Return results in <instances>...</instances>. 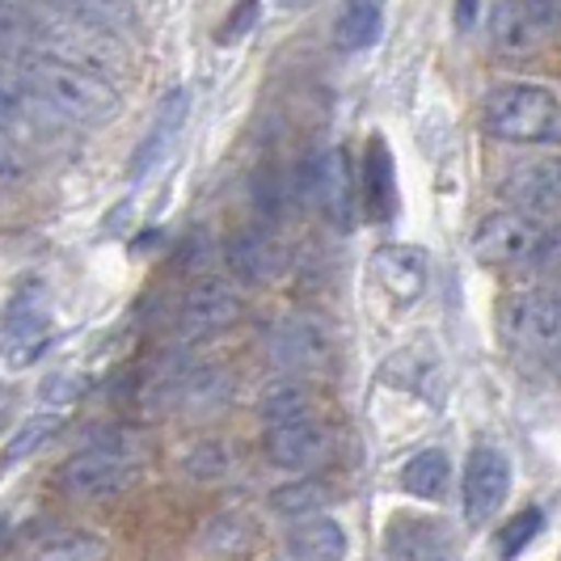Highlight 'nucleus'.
Instances as JSON below:
<instances>
[{"label": "nucleus", "instance_id": "obj_1", "mask_svg": "<svg viewBox=\"0 0 561 561\" xmlns=\"http://www.w3.org/2000/svg\"><path fill=\"white\" fill-rule=\"evenodd\" d=\"M22 77L34 84V93L51 106L59 123H81V127H106L111 118H118L123 98L111 84V77L77 68L68 59L56 56H30L22 64Z\"/></svg>", "mask_w": 561, "mask_h": 561}, {"label": "nucleus", "instance_id": "obj_2", "mask_svg": "<svg viewBox=\"0 0 561 561\" xmlns=\"http://www.w3.org/2000/svg\"><path fill=\"white\" fill-rule=\"evenodd\" d=\"M481 127L503 144L561 148V98L545 84H499L481 102Z\"/></svg>", "mask_w": 561, "mask_h": 561}, {"label": "nucleus", "instance_id": "obj_3", "mask_svg": "<svg viewBox=\"0 0 561 561\" xmlns=\"http://www.w3.org/2000/svg\"><path fill=\"white\" fill-rule=\"evenodd\" d=\"M140 465H144V448L136 435L127 431H111L102 439H93L89 448H81L68 469H64V490L72 499H114L123 494L131 481L140 478Z\"/></svg>", "mask_w": 561, "mask_h": 561}, {"label": "nucleus", "instance_id": "obj_4", "mask_svg": "<svg viewBox=\"0 0 561 561\" xmlns=\"http://www.w3.org/2000/svg\"><path fill=\"white\" fill-rule=\"evenodd\" d=\"M503 337L533 359H558L561 355V296L553 291H515L499 309Z\"/></svg>", "mask_w": 561, "mask_h": 561}, {"label": "nucleus", "instance_id": "obj_5", "mask_svg": "<svg viewBox=\"0 0 561 561\" xmlns=\"http://www.w3.org/2000/svg\"><path fill=\"white\" fill-rule=\"evenodd\" d=\"M561 34V0H494L490 43L503 56H533Z\"/></svg>", "mask_w": 561, "mask_h": 561}, {"label": "nucleus", "instance_id": "obj_6", "mask_svg": "<svg viewBox=\"0 0 561 561\" xmlns=\"http://www.w3.org/2000/svg\"><path fill=\"white\" fill-rule=\"evenodd\" d=\"M540 237H545L540 220L515 207H503V211L481 216V225L473 228V257L481 266H528Z\"/></svg>", "mask_w": 561, "mask_h": 561}, {"label": "nucleus", "instance_id": "obj_7", "mask_svg": "<svg viewBox=\"0 0 561 561\" xmlns=\"http://www.w3.org/2000/svg\"><path fill=\"white\" fill-rule=\"evenodd\" d=\"M499 195L533 220H561V157L515 161L499 182Z\"/></svg>", "mask_w": 561, "mask_h": 561}, {"label": "nucleus", "instance_id": "obj_8", "mask_svg": "<svg viewBox=\"0 0 561 561\" xmlns=\"http://www.w3.org/2000/svg\"><path fill=\"white\" fill-rule=\"evenodd\" d=\"M47 334H51V296L43 279H26L0 312V346L18 355L13 364H22V355L47 346Z\"/></svg>", "mask_w": 561, "mask_h": 561}, {"label": "nucleus", "instance_id": "obj_9", "mask_svg": "<svg viewBox=\"0 0 561 561\" xmlns=\"http://www.w3.org/2000/svg\"><path fill=\"white\" fill-rule=\"evenodd\" d=\"M241 317V291L225 279H203L186 291L178 309V337L182 342H203V337L225 334Z\"/></svg>", "mask_w": 561, "mask_h": 561}, {"label": "nucleus", "instance_id": "obj_10", "mask_svg": "<svg viewBox=\"0 0 561 561\" xmlns=\"http://www.w3.org/2000/svg\"><path fill=\"white\" fill-rule=\"evenodd\" d=\"M511 494V465L494 444H478L465 460V519L485 524Z\"/></svg>", "mask_w": 561, "mask_h": 561}, {"label": "nucleus", "instance_id": "obj_11", "mask_svg": "<svg viewBox=\"0 0 561 561\" xmlns=\"http://www.w3.org/2000/svg\"><path fill=\"white\" fill-rule=\"evenodd\" d=\"M186 118H191V89H169L157 114H152V123H148V136L131 152V165H127L131 182H144L152 169L165 165L173 144L182 140V131H186Z\"/></svg>", "mask_w": 561, "mask_h": 561}, {"label": "nucleus", "instance_id": "obj_12", "mask_svg": "<svg viewBox=\"0 0 561 561\" xmlns=\"http://www.w3.org/2000/svg\"><path fill=\"white\" fill-rule=\"evenodd\" d=\"M262 451H266V460H271L275 469L305 473V469H312V465L330 451V431L317 422V414L271 422L266 435H262Z\"/></svg>", "mask_w": 561, "mask_h": 561}, {"label": "nucleus", "instance_id": "obj_13", "mask_svg": "<svg viewBox=\"0 0 561 561\" xmlns=\"http://www.w3.org/2000/svg\"><path fill=\"white\" fill-rule=\"evenodd\" d=\"M266 346L283 371H321L330 364V334L312 317H283L266 337Z\"/></svg>", "mask_w": 561, "mask_h": 561}, {"label": "nucleus", "instance_id": "obj_14", "mask_svg": "<svg viewBox=\"0 0 561 561\" xmlns=\"http://www.w3.org/2000/svg\"><path fill=\"white\" fill-rule=\"evenodd\" d=\"M228 271L237 275V283H250L262 287L283 271V250L279 241L266 232V228H241L232 241H228Z\"/></svg>", "mask_w": 561, "mask_h": 561}, {"label": "nucleus", "instance_id": "obj_15", "mask_svg": "<svg viewBox=\"0 0 561 561\" xmlns=\"http://www.w3.org/2000/svg\"><path fill=\"white\" fill-rule=\"evenodd\" d=\"M312 195L321 203L325 220L334 228H355V182H351V161L346 152L334 148L317 161V178H312Z\"/></svg>", "mask_w": 561, "mask_h": 561}, {"label": "nucleus", "instance_id": "obj_16", "mask_svg": "<svg viewBox=\"0 0 561 561\" xmlns=\"http://www.w3.org/2000/svg\"><path fill=\"white\" fill-rule=\"evenodd\" d=\"M371 275L385 283V291H393V300L401 305H414L426 287V253L414 245H380L371 257Z\"/></svg>", "mask_w": 561, "mask_h": 561}, {"label": "nucleus", "instance_id": "obj_17", "mask_svg": "<svg viewBox=\"0 0 561 561\" xmlns=\"http://www.w3.org/2000/svg\"><path fill=\"white\" fill-rule=\"evenodd\" d=\"M283 558L287 561H342L346 558V533L330 515H309L296 519V528L283 540Z\"/></svg>", "mask_w": 561, "mask_h": 561}, {"label": "nucleus", "instance_id": "obj_18", "mask_svg": "<svg viewBox=\"0 0 561 561\" xmlns=\"http://www.w3.org/2000/svg\"><path fill=\"white\" fill-rule=\"evenodd\" d=\"M253 519L245 511H220L211 515L195 536V558L203 561H228V558H241L245 549L253 545Z\"/></svg>", "mask_w": 561, "mask_h": 561}, {"label": "nucleus", "instance_id": "obj_19", "mask_svg": "<svg viewBox=\"0 0 561 561\" xmlns=\"http://www.w3.org/2000/svg\"><path fill=\"white\" fill-rule=\"evenodd\" d=\"M364 207L371 220H393L397 211V169H393V148L371 136L364 157Z\"/></svg>", "mask_w": 561, "mask_h": 561}, {"label": "nucleus", "instance_id": "obj_20", "mask_svg": "<svg viewBox=\"0 0 561 561\" xmlns=\"http://www.w3.org/2000/svg\"><path fill=\"white\" fill-rule=\"evenodd\" d=\"M385 34V0H346L334 22L337 51H367Z\"/></svg>", "mask_w": 561, "mask_h": 561}, {"label": "nucleus", "instance_id": "obj_21", "mask_svg": "<svg viewBox=\"0 0 561 561\" xmlns=\"http://www.w3.org/2000/svg\"><path fill=\"white\" fill-rule=\"evenodd\" d=\"M228 393H232V376L216 364L191 367V371H182V376L173 380L178 405L191 410V414H211L216 405H225Z\"/></svg>", "mask_w": 561, "mask_h": 561}, {"label": "nucleus", "instance_id": "obj_22", "mask_svg": "<svg viewBox=\"0 0 561 561\" xmlns=\"http://www.w3.org/2000/svg\"><path fill=\"white\" fill-rule=\"evenodd\" d=\"M448 478H451V465L448 456L439 448H422L405 460L401 469V490L419 503H439L448 494Z\"/></svg>", "mask_w": 561, "mask_h": 561}, {"label": "nucleus", "instance_id": "obj_23", "mask_svg": "<svg viewBox=\"0 0 561 561\" xmlns=\"http://www.w3.org/2000/svg\"><path fill=\"white\" fill-rule=\"evenodd\" d=\"M334 499V490L325 485V481L317 478H296L279 485V490H271V511L279 515V519H309V515H321L325 506Z\"/></svg>", "mask_w": 561, "mask_h": 561}, {"label": "nucleus", "instance_id": "obj_24", "mask_svg": "<svg viewBox=\"0 0 561 561\" xmlns=\"http://www.w3.org/2000/svg\"><path fill=\"white\" fill-rule=\"evenodd\" d=\"M51 9H56L59 18H68V22L106 30V34H118V30H127L136 22L127 0H51Z\"/></svg>", "mask_w": 561, "mask_h": 561}, {"label": "nucleus", "instance_id": "obj_25", "mask_svg": "<svg viewBox=\"0 0 561 561\" xmlns=\"http://www.w3.org/2000/svg\"><path fill=\"white\" fill-rule=\"evenodd\" d=\"M106 540L84 528H59L34 545V561H106Z\"/></svg>", "mask_w": 561, "mask_h": 561}, {"label": "nucleus", "instance_id": "obj_26", "mask_svg": "<svg viewBox=\"0 0 561 561\" xmlns=\"http://www.w3.org/2000/svg\"><path fill=\"white\" fill-rule=\"evenodd\" d=\"M43 18L30 9V0H0V56H18L38 47Z\"/></svg>", "mask_w": 561, "mask_h": 561}, {"label": "nucleus", "instance_id": "obj_27", "mask_svg": "<svg viewBox=\"0 0 561 561\" xmlns=\"http://www.w3.org/2000/svg\"><path fill=\"white\" fill-rule=\"evenodd\" d=\"M182 473L198 485H211V481H225L232 473V448L225 439H198L182 451Z\"/></svg>", "mask_w": 561, "mask_h": 561}, {"label": "nucleus", "instance_id": "obj_28", "mask_svg": "<svg viewBox=\"0 0 561 561\" xmlns=\"http://www.w3.org/2000/svg\"><path fill=\"white\" fill-rule=\"evenodd\" d=\"M257 414H262L266 426L287 419H305V414H312V397L300 380H275V385H266V393L257 401Z\"/></svg>", "mask_w": 561, "mask_h": 561}, {"label": "nucleus", "instance_id": "obj_29", "mask_svg": "<svg viewBox=\"0 0 561 561\" xmlns=\"http://www.w3.org/2000/svg\"><path fill=\"white\" fill-rule=\"evenodd\" d=\"M59 422H64L59 414H34V419H26L13 431V439L4 444L0 460H4V465H18V460H26L34 451H43L59 435Z\"/></svg>", "mask_w": 561, "mask_h": 561}, {"label": "nucleus", "instance_id": "obj_30", "mask_svg": "<svg viewBox=\"0 0 561 561\" xmlns=\"http://www.w3.org/2000/svg\"><path fill=\"white\" fill-rule=\"evenodd\" d=\"M540 524H545V515H540V506H528L524 515H515L511 524H506L503 533H499V558L511 561L519 549H528V540L540 533Z\"/></svg>", "mask_w": 561, "mask_h": 561}, {"label": "nucleus", "instance_id": "obj_31", "mask_svg": "<svg viewBox=\"0 0 561 561\" xmlns=\"http://www.w3.org/2000/svg\"><path fill=\"white\" fill-rule=\"evenodd\" d=\"M30 178V157L22 140H13L9 131H0V186H22Z\"/></svg>", "mask_w": 561, "mask_h": 561}, {"label": "nucleus", "instance_id": "obj_32", "mask_svg": "<svg viewBox=\"0 0 561 561\" xmlns=\"http://www.w3.org/2000/svg\"><path fill=\"white\" fill-rule=\"evenodd\" d=\"M528 266H533L536 275H545V279H561V228L540 237V245L528 257Z\"/></svg>", "mask_w": 561, "mask_h": 561}, {"label": "nucleus", "instance_id": "obj_33", "mask_svg": "<svg viewBox=\"0 0 561 561\" xmlns=\"http://www.w3.org/2000/svg\"><path fill=\"white\" fill-rule=\"evenodd\" d=\"M84 393V380L77 376V371H59V376H51V380H43V401L47 405H77Z\"/></svg>", "mask_w": 561, "mask_h": 561}, {"label": "nucleus", "instance_id": "obj_34", "mask_svg": "<svg viewBox=\"0 0 561 561\" xmlns=\"http://www.w3.org/2000/svg\"><path fill=\"white\" fill-rule=\"evenodd\" d=\"M257 13H262V4H257V0H241V4L228 13V22L220 26V34H216V38H220L225 47H232L237 38H245V34L257 26Z\"/></svg>", "mask_w": 561, "mask_h": 561}, {"label": "nucleus", "instance_id": "obj_35", "mask_svg": "<svg viewBox=\"0 0 561 561\" xmlns=\"http://www.w3.org/2000/svg\"><path fill=\"white\" fill-rule=\"evenodd\" d=\"M451 9H456V26L473 30V22H478V13H481V0H456Z\"/></svg>", "mask_w": 561, "mask_h": 561}, {"label": "nucleus", "instance_id": "obj_36", "mask_svg": "<svg viewBox=\"0 0 561 561\" xmlns=\"http://www.w3.org/2000/svg\"><path fill=\"white\" fill-rule=\"evenodd\" d=\"M283 9H305V4H309V0H279Z\"/></svg>", "mask_w": 561, "mask_h": 561}, {"label": "nucleus", "instance_id": "obj_37", "mask_svg": "<svg viewBox=\"0 0 561 561\" xmlns=\"http://www.w3.org/2000/svg\"><path fill=\"white\" fill-rule=\"evenodd\" d=\"M0 533H4V524H0Z\"/></svg>", "mask_w": 561, "mask_h": 561}, {"label": "nucleus", "instance_id": "obj_38", "mask_svg": "<svg viewBox=\"0 0 561 561\" xmlns=\"http://www.w3.org/2000/svg\"><path fill=\"white\" fill-rule=\"evenodd\" d=\"M558 364H561V355H558Z\"/></svg>", "mask_w": 561, "mask_h": 561}]
</instances>
